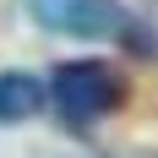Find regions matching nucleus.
I'll list each match as a JSON object with an SVG mask.
<instances>
[{
  "label": "nucleus",
  "instance_id": "nucleus-1",
  "mask_svg": "<svg viewBox=\"0 0 158 158\" xmlns=\"http://www.w3.org/2000/svg\"><path fill=\"white\" fill-rule=\"evenodd\" d=\"M49 98L71 126H87V120L126 104V77L104 60H65L55 71V82H49Z\"/></svg>",
  "mask_w": 158,
  "mask_h": 158
},
{
  "label": "nucleus",
  "instance_id": "nucleus-2",
  "mask_svg": "<svg viewBox=\"0 0 158 158\" xmlns=\"http://www.w3.org/2000/svg\"><path fill=\"white\" fill-rule=\"evenodd\" d=\"M38 16L60 33H77V38H114V33H131V11L120 0H38Z\"/></svg>",
  "mask_w": 158,
  "mask_h": 158
},
{
  "label": "nucleus",
  "instance_id": "nucleus-3",
  "mask_svg": "<svg viewBox=\"0 0 158 158\" xmlns=\"http://www.w3.org/2000/svg\"><path fill=\"white\" fill-rule=\"evenodd\" d=\"M44 104H49V87L33 77V71H0V126L33 120Z\"/></svg>",
  "mask_w": 158,
  "mask_h": 158
}]
</instances>
